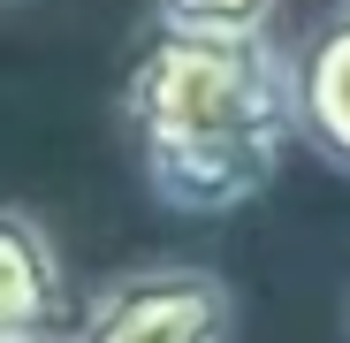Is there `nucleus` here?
Returning a JSON list of instances; mask_svg holds the SVG:
<instances>
[{
    "label": "nucleus",
    "instance_id": "f257e3e1",
    "mask_svg": "<svg viewBox=\"0 0 350 343\" xmlns=\"http://www.w3.org/2000/svg\"><path fill=\"white\" fill-rule=\"evenodd\" d=\"M122 130L145 191L167 214H244L252 199H267L297 145L289 53L274 46V31L152 23L122 69Z\"/></svg>",
    "mask_w": 350,
    "mask_h": 343
},
{
    "label": "nucleus",
    "instance_id": "7ed1b4c3",
    "mask_svg": "<svg viewBox=\"0 0 350 343\" xmlns=\"http://www.w3.org/2000/svg\"><path fill=\"white\" fill-rule=\"evenodd\" d=\"M84 320L46 221L0 199V343H69Z\"/></svg>",
    "mask_w": 350,
    "mask_h": 343
},
{
    "label": "nucleus",
    "instance_id": "39448f33",
    "mask_svg": "<svg viewBox=\"0 0 350 343\" xmlns=\"http://www.w3.org/2000/svg\"><path fill=\"white\" fill-rule=\"evenodd\" d=\"M282 0H152V23L175 31H274Z\"/></svg>",
    "mask_w": 350,
    "mask_h": 343
},
{
    "label": "nucleus",
    "instance_id": "20e7f679",
    "mask_svg": "<svg viewBox=\"0 0 350 343\" xmlns=\"http://www.w3.org/2000/svg\"><path fill=\"white\" fill-rule=\"evenodd\" d=\"M289 107H297V145L350 176V8L289 53Z\"/></svg>",
    "mask_w": 350,
    "mask_h": 343
},
{
    "label": "nucleus",
    "instance_id": "f03ea898",
    "mask_svg": "<svg viewBox=\"0 0 350 343\" xmlns=\"http://www.w3.org/2000/svg\"><path fill=\"white\" fill-rule=\"evenodd\" d=\"M237 298L213 267L152 259L130 275H107L99 298H84V320L69 343H228Z\"/></svg>",
    "mask_w": 350,
    "mask_h": 343
}]
</instances>
